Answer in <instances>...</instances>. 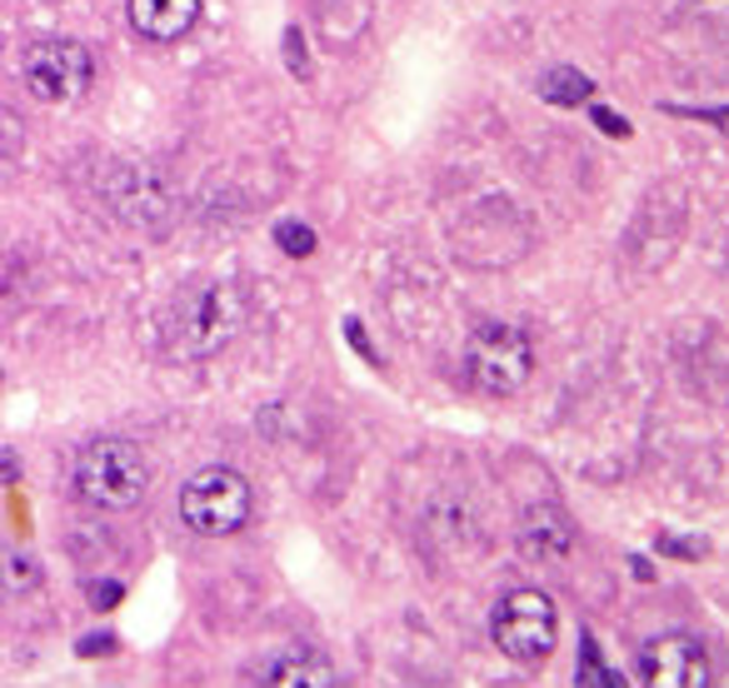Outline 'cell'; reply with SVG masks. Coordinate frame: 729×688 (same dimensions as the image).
<instances>
[{
  "instance_id": "1",
  "label": "cell",
  "mask_w": 729,
  "mask_h": 688,
  "mask_svg": "<svg viewBox=\"0 0 729 688\" xmlns=\"http://www.w3.org/2000/svg\"><path fill=\"white\" fill-rule=\"evenodd\" d=\"M240 324H245V290L225 275H206L180 290L165 320V340H170V355L180 359H210L235 340Z\"/></svg>"
},
{
  "instance_id": "2",
  "label": "cell",
  "mask_w": 729,
  "mask_h": 688,
  "mask_svg": "<svg viewBox=\"0 0 729 688\" xmlns=\"http://www.w3.org/2000/svg\"><path fill=\"white\" fill-rule=\"evenodd\" d=\"M76 489L96 509H131L151 489V459L131 440H90L76 454Z\"/></svg>"
},
{
  "instance_id": "3",
  "label": "cell",
  "mask_w": 729,
  "mask_h": 688,
  "mask_svg": "<svg viewBox=\"0 0 729 688\" xmlns=\"http://www.w3.org/2000/svg\"><path fill=\"white\" fill-rule=\"evenodd\" d=\"M530 340L515 324H479L465 340V355H460V369H465V385L479 389V395H515V389L530 379Z\"/></svg>"
},
{
  "instance_id": "4",
  "label": "cell",
  "mask_w": 729,
  "mask_h": 688,
  "mask_svg": "<svg viewBox=\"0 0 729 688\" xmlns=\"http://www.w3.org/2000/svg\"><path fill=\"white\" fill-rule=\"evenodd\" d=\"M251 504L255 499H251L245 474L225 469V464H210V469L190 474L186 489H180V519L206 539L235 534V529L251 519Z\"/></svg>"
},
{
  "instance_id": "5",
  "label": "cell",
  "mask_w": 729,
  "mask_h": 688,
  "mask_svg": "<svg viewBox=\"0 0 729 688\" xmlns=\"http://www.w3.org/2000/svg\"><path fill=\"white\" fill-rule=\"evenodd\" d=\"M490 634H495V644H500L505 658H515V664H540V658H550L555 634H560L555 599L540 589L505 593L490 613Z\"/></svg>"
},
{
  "instance_id": "6",
  "label": "cell",
  "mask_w": 729,
  "mask_h": 688,
  "mask_svg": "<svg viewBox=\"0 0 729 688\" xmlns=\"http://www.w3.org/2000/svg\"><path fill=\"white\" fill-rule=\"evenodd\" d=\"M21 76H25V90H31L35 100H45V106H70V100H80L90 90L96 60H90V51L80 41L45 35V41H35L31 51H25Z\"/></svg>"
},
{
  "instance_id": "7",
  "label": "cell",
  "mask_w": 729,
  "mask_h": 688,
  "mask_svg": "<svg viewBox=\"0 0 729 688\" xmlns=\"http://www.w3.org/2000/svg\"><path fill=\"white\" fill-rule=\"evenodd\" d=\"M634 674H640V684H654V688L660 684L664 688H699L709 678V648H705V639L675 629V634H660L640 648Z\"/></svg>"
},
{
  "instance_id": "8",
  "label": "cell",
  "mask_w": 729,
  "mask_h": 688,
  "mask_svg": "<svg viewBox=\"0 0 729 688\" xmlns=\"http://www.w3.org/2000/svg\"><path fill=\"white\" fill-rule=\"evenodd\" d=\"M106 195H110V204H115V215L135 230L165 225L175 210V190L165 185V175L155 170V165H120V170H110Z\"/></svg>"
},
{
  "instance_id": "9",
  "label": "cell",
  "mask_w": 729,
  "mask_h": 688,
  "mask_svg": "<svg viewBox=\"0 0 729 688\" xmlns=\"http://www.w3.org/2000/svg\"><path fill=\"white\" fill-rule=\"evenodd\" d=\"M575 539H579L575 519L555 504L530 509V514L520 519V529H515V544H520L524 559H565L570 548H575Z\"/></svg>"
},
{
  "instance_id": "10",
  "label": "cell",
  "mask_w": 729,
  "mask_h": 688,
  "mask_svg": "<svg viewBox=\"0 0 729 688\" xmlns=\"http://www.w3.org/2000/svg\"><path fill=\"white\" fill-rule=\"evenodd\" d=\"M251 678H261V684H280V688H306V684L330 688V684H340V674L330 668V658L316 654V648H280V654L261 658Z\"/></svg>"
},
{
  "instance_id": "11",
  "label": "cell",
  "mask_w": 729,
  "mask_h": 688,
  "mask_svg": "<svg viewBox=\"0 0 729 688\" xmlns=\"http://www.w3.org/2000/svg\"><path fill=\"white\" fill-rule=\"evenodd\" d=\"M131 21L145 41H180V35L196 31L200 21V0H131Z\"/></svg>"
},
{
  "instance_id": "12",
  "label": "cell",
  "mask_w": 729,
  "mask_h": 688,
  "mask_svg": "<svg viewBox=\"0 0 729 688\" xmlns=\"http://www.w3.org/2000/svg\"><path fill=\"white\" fill-rule=\"evenodd\" d=\"M41 589V564L25 554V548H0V593H11V599H21V593Z\"/></svg>"
},
{
  "instance_id": "13",
  "label": "cell",
  "mask_w": 729,
  "mask_h": 688,
  "mask_svg": "<svg viewBox=\"0 0 729 688\" xmlns=\"http://www.w3.org/2000/svg\"><path fill=\"white\" fill-rule=\"evenodd\" d=\"M540 96L550 100V106H585V100L595 96V86H589V76H579V70L560 65V70H544Z\"/></svg>"
},
{
  "instance_id": "14",
  "label": "cell",
  "mask_w": 729,
  "mask_h": 688,
  "mask_svg": "<svg viewBox=\"0 0 729 688\" xmlns=\"http://www.w3.org/2000/svg\"><path fill=\"white\" fill-rule=\"evenodd\" d=\"M275 240H280L285 255H310V249H316V235H310L306 225H280V230H275Z\"/></svg>"
},
{
  "instance_id": "15",
  "label": "cell",
  "mask_w": 729,
  "mask_h": 688,
  "mask_svg": "<svg viewBox=\"0 0 729 688\" xmlns=\"http://www.w3.org/2000/svg\"><path fill=\"white\" fill-rule=\"evenodd\" d=\"M579 684H615L605 668H599V658H595V644L585 639V648H579Z\"/></svg>"
},
{
  "instance_id": "16",
  "label": "cell",
  "mask_w": 729,
  "mask_h": 688,
  "mask_svg": "<svg viewBox=\"0 0 729 688\" xmlns=\"http://www.w3.org/2000/svg\"><path fill=\"white\" fill-rule=\"evenodd\" d=\"M589 115H595V125H599V130H610V135H630V125H625V120H615V110L595 106Z\"/></svg>"
},
{
  "instance_id": "17",
  "label": "cell",
  "mask_w": 729,
  "mask_h": 688,
  "mask_svg": "<svg viewBox=\"0 0 729 688\" xmlns=\"http://www.w3.org/2000/svg\"><path fill=\"white\" fill-rule=\"evenodd\" d=\"M660 548H680V559H699L705 554V544H689V539H664Z\"/></svg>"
}]
</instances>
